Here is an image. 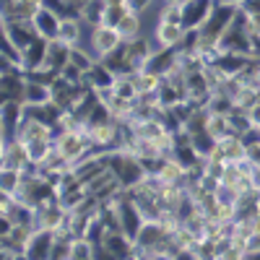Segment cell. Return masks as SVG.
<instances>
[{
	"label": "cell",
	"mask_w": 260,
	"mask_h": 260,
	"mask_svg": "<svg viewBox=\"0 0 260 260\" xmlns=\"http://www.w3.org/2000/svg\"><path fill=\"white\" fill-rule=\"evenodd\" d=\"M115 78H117V73H112V71L102 62V60H99V62H94L91 68L83 73V83L89 86V89H94V91H107V89H112Z\"/></svg>",
	"instance_id": "11"
},
{
	"label": "cell",
	"mask_w": 260,
	"mask_h": 260,
	"mask_svg": "<svg viewBox=\"0 0 260 260\" xmlns=\"http://www.w3.org/2000/svg\"><path fill=\"white\" fill-rule=\"evenodd\" d=\"M99 247H102V255L107 257H133L136 240H130L125 232H107Z\"/></svg>",
	"instance_id": "4"
},
{
	"label": "cell",
	"mask_w": 260,
	"mask_h": 260,
	"mask_svg": "<svg viewBox=\"0 0 260 260\" xmlns=\"http://www.w3.org/2000/svg\"><path fill=\"white\" fill-rule=\"evenodd\" d=\"M52 245H55V232H50V229H34L31 240H29V245H26V257H29V260L50 257Z\"/></svg>",
	"instance_id": "10"
},
{
	"label": "cell",
	"mask_w": 260,
	"mask_h": 260,
	"mask_svg": "<svg viewBox=\"0 0 260 260\" xmlns=\"http://www.w3.org/2000/svg\"><path fill=\"white\" fill-rule=\"evenodd\" d=\"M216 0H182V24L185 29H201L211 16Z\"/></svg>",
	"instance_id": "3"
},
{
	"label": "cell",
	"mask_w": 260,
	"mask_h": 260,
	"mask_svg": "<svg viewBox=\"0 0 260 260\" xmlns=\"http://www.w3.org/2000/svg\"><path fill=\"white\" fill-rule=\"evenodd\" d=\"M250 122H252L255 127H260V102H255V104L250 107Z\"/></svg>",
	"instance_id": "19"
},
{
	"label": "cell",
	"mask_w": 260,
	"mask_h": 260,
	"mask_svg": "<svg viewBox=\"0 0 260 260\" xmlns=\"http://www.w3.org/2000/svg\"><path fill=\"white\" fill-rule=\"evenodd\" d=\"M29 164H31V156H29V148H26L24 141H18V138L3 141V169H21L24 172Z\"/></svg>",
	"instance_id": "5"
},
{
	"label": "cell",
	"mask_w": 260,
	"mask_h": 260,
	"mask_svg": "<svg viewBox=\"0 0 260 260\" xmlns=\"http://www.w3.org/2000/svg\"><path fill=\"white\" fill-rule=\"evenodd\" d=\"M257 211H260V187H257Z\"/></svg>",
	"instance_id": "20"
},
{
	"label": "cell",
	"mask_w": 260,
	"mask_h": 260,
	"mask_svg": "<svg viewBox=\"0 0 260 260\" xmlns=\"http://www.w3.org/2000/svg\"><path fill=\"white\" fill-rule=\"evenodd\" d=\"M115 29H117V34L122 37V42H133V39L143 37V18H141V13H136V11H127Z\"/></svg>",
	"instance_id": "14"
},
{
	"label": "cell",
	"mask_w": 260,
	"mask_h": 260,
	"mask_svg": "<svg viewBox=\"0 0 260 260\" xmlns=\"http://www.w3.org/2000/svg\"><path fill=\"white\" fill-rule=\"evenodd\" d=\"M185 34V24H175V21H159V26L154 29V39L159 47H180Z\"/></svg>",
	"instance_id": "9"
},
{
	"label": "cell",
	"mask_w": 260,
	"mask_h": 260,
	"mask_svg": "<svg viewBox=\"0 0 260 260\" xmlns=\"http://www.w3.org/2000/svg\"><path fill=\"white\" fill-rule=\"evenodd\" d=\"M47 102H52L50 86L26 76V96H24V104H47Z\"/></svg>",
	"instance_id": "15"
},
{
	"label": "cell",
	"mask_w": 260,
	"mask_h": 260,
	"mask_svg": "<svg viewBox=\"0 0 260 260\" xmlns=\"http://www.w3.org/2000/svg\"><path fill=\"white\" fill-rule=\"evenodd\" d=\"M0 130H3V141H11L16 138V130L21 125V120H24V104L21 102H3V107H0Z\"/></svg>",
	"instance_id": "7"
},
{
	"label": "cell",
	"mask_w": 260,
	"mask_h": 260,
	"mask_svg": "<svg viewBox=\"0 0 260 260\" xmlns=\"http://www.w3.org/2000/svg\"><path fill=\"white\" fill-rule=\"evenodd\" d=\"M206 133L213 138V141H221V138H226V136H232L234 130H232V125H229V115H208V122H206ZM237 136V133H234Z\"/></svg>",
	"instance_id": "16"
},
{
	"label": "cell",
	"mask_w": 260,
	"mask_h": 260,
	"mask_svg": "<svg viewBox=\"0 0 260 260\" xmlns=\"http://www.w3.org/2000/svg\"><path fill=\"white\" fill-rule=\"evenodd\" d=\"M86 39H89V42H86V45H78V47H86L96 60H104L107 55H112L122 45V37L117 34V29L115 26H107V24L91 26Z\"/></svg>",
	"instance_id": "1"
},
{
	"label": "cell",
	"mask_w": 260,
	"mask_h": 260,
	"mask_svg": "<svg viewBox=\"0 0 260 260\" xmlns=\"http://www.w3.org/2000/svg\"><path fill=\"white\" fill-rule=\"evenodd\" d=\"M21 180H24V172L21 169H0V192L16 195L21 187Z\"/></svg>",
	"instance_id": "17"
},
{
	"label": "cell",
	"mask_w": 260,
	"mask_h": 260,
	"mask_svg": "<svg viewBox=\"0 0 260 260\" xmlns=\"http://www.w3.org/2000/svg\"><path fill=\"white\" fill-rule=\"evenodd\" d=\"M60 21H62V16L57 13V11H52V8H42L37 16H34V31L42 37V39H57V31H60Z\"/></svg>",
	"instance_id": "8"
},
{
	"label": "cell",
	"mask_w": 260,
	"mask_h": 260,
	"mask_svg": "<svg viewBox=\"0 0 260 260\" xmlns=\"http://www.w3.org/2000/svg\"><path fill=\"white\" fill-rule=\"evenodd\" d=\"M45 55H47V39L37 37L31 45L24 50V60H21V68H24L26 73L39 71L42 65H45Z\"/></svg>",
	"instance_id": "13"
},
{
	"label": "cell",
	"mask_w": 260,
	"mask_h": 260,
	"mask_svg": "<svg viewBox=\"0 0 260 260\" xmlns=\"http://www.w3.org/2000/svg\"><path fill=\"white\" fill-rule=\"evenodd\" d=\"M34 211H37V229L57 232L65 221H68V208L60 203V198H50L47 203L37 206Z\"/></svg>",
	"instance_id": "2"
},
{
	"label": "cell",
	"mask_w": 260,
	"mask_h": 260,
	"mask_svg": "<svg viewBox=\"0 0 260 260\" xmlns=\"http://www.w3.org/2000/svg\"><path fill=\"white\" fill-rule=\"evenodd\" d=\"M245 257H260V232H252L245 242Z\"/></svg>",
	"instance_id": "18"
},
{
	"label": "cell",
	"mask_w": 260,
	"mask_h": 260,
	"mask_svg": "<svg viewBox=\"0 0 260 260\" xmlns=\"http://www.w3.org/2000/svg\"><path fill=\"white\" fill-rule=\"evenodd\" d=\"M83 26L86 24L78 16H62L57 39H62L65 45H71V47H78V45H83Z\"/></svg>",
	"instance_id": "12"
},
{
	"label": "cell",
	"mask_w": 260,
	"mask_h": 260,
	"mask_svg": "<svg viewBox=\"0 0 260 260\" xmlns=\"http://www.w3.org/2000/svg\"><path fill=\"white\" fill-rule=\"evenodd\" d=\"M71 55H73V47L71 45H65L62 39H50L47 42L45 65H42V68H47L52 73H62V68L71 62Z\"/></svg>",
	"instance_id": "6"
}]
</instances>
